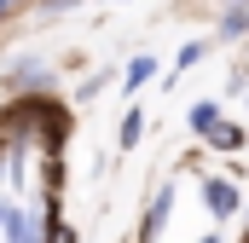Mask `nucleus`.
Instances as JSON below:
<instances>
[{
  "label": "nucleus",
  "mask_w": 249,
  "mask_h": 243,
  "mask_svg": "<svg viewBox=\"0 0 249 243\" xmlns=\"http://www.w3.org/2000/svg\"><path fill=\"white\" fill-rule=\"evenodd\" d=\"M209 145H214V151H238V145H244V127H238V122H220V127L209 133Z\"/></svg>",
  "instance_id": "0eeeda50"
},
{
  "label": "nucleus",
  "mask_w": 249,
  "mask_h": 243,
  "mask_svg": "<svg viewBox=\"0 0 249 243\" xmlns=\"http://www.w3.org/2000/svg\"><path fill=\"white\" fill-rule=\"evenodd\" d=\"M214 127H220V104H214V99H197V104H191V133L209 139Z\"/></svg>",
  "instance_id": "7ed1b4c3"
},
{
  "label": "nucleus",
  "mask_w": 249,
  "mask_h": 243,
  "mask_svg": "<svg viewBox=\"0 0 249 243\" xmlns=\"http://www.w3.org/2000/svg\"><path fill=\"white\" fill-rule=\"evenodd\" d=\"M12 6H18V0H0V17H6V12H12Z\"/></svg>",
  "instance_id": "1a4fd4ad"
},
{
  "label": "nucleus",
  "mask_w": 249,
  "mask_h": 243,
  "mask_svg": "<svg viewBox=\"0 0 249 243\" xmlns=\"http://www.w3.org/2000/svg\"><path fill=\"white\" fill-rule=\"evenodd\" d=\"M203 243H220V238H203Z\"/></svg>",
  "instance_id": "9b49d317"
},
{
  "label": "nucleus",
  "mask_w": 249,
  "mask_h": 243,
  "mask_svg": "<svg viewBox=\"0 0 249 243\" xmlns=\"http://www.w3.org/2000/svg\"><path fill=\"white\" fill-rule=\"evenodd\" d=\"M232 6H249V0H232Z\"/></svg>",
  "instance_id": "9d476101"
},
{
  "label": "nucleus",
  "mask_w": 249,
  "mask_h": 243,
  "mask_svg": "<svg viewBox=\"0 0 249 243\" xmlns=\"http://www.w3.org/2000/svg\"><path fill=\"white\" fill-rule=\"evenodd\" d=\"M203 203H209L214 220H232L238 214V185L232 180H203Z\"/></svg>",
  "instance_id": "f03ea898"
},
{
  "label": "nucleus",
  "mask_w": 249,
  "mask_h": 243,
  "mask_svg": "<svg viewBox=\"0 0 249 243\" xmlns=\"http://www.w3.org/2000/svg\"><path fill=\"white\" fill-rule=\"evenodd\" d=\"M197 58H203V41H186V47H180V58H174V64H180V69H191Z\"/></svg>",
  "instance_id": "6e6552de"
},
{
  "label": "nucleus",
  "mask_w": 249,
  "mask_h": 243,
  "mask_svg": "<svg viewBox=\"0 0 249 243\" xmlns=\"http://www.w3.org/2000/svg\"><path fill=\"white\" fill-rule=\"evenodd\" d=\"M168 214H174V185H157V197H151V208H145V220H139V243H157L168 232Z\"/></svg>",
  "instance_id": "f257e3e1"
},
{
  "label": "nucleus",
  "mask_w": 249,
  "mask_h": 243,
  "mask_svg": "<svg viewBox=\"0 0 249 243\" xmlns=\"http://www.w3.org/2000/svg\"><path fill=\"white\" fill-rule=\"evenodd\" d=\"M249 35V6H226V17H220V41H244Z\"/></svg>",
  "instance_id": "20e7f679"
},
{
  "label": "nucleus",
  "mask_w": 249,
  "mask_h": 243,
  "mask_svg": "<svg viewBox=\"0 0 249 243\" xmlns=\"http://www.w3.org/2000/svg\"><path fill=\"white\" fill-rule=\"evenodd\" d=\"M139 139H145V110L133 104V110H127V116H122V151H133Z\"/></svg>",
  "instance_id": "423d86ee"
},
{
  "label": "nucleus",
  "mask_w": 249,
  "mask_h": 243,
  "mask_svg": "<svg viewBox=\"0 0 249 243\" xmlns=\"http://www.w3.org/2000/svg\"><path fill=\"white\" fill-rule=\"evenodd\" d=\"M151 75H157V58H133V64H127V75H122V87H127V93H139Z\"/></svg>",
  "instance_id": "39448f33"
}]
</instances>
